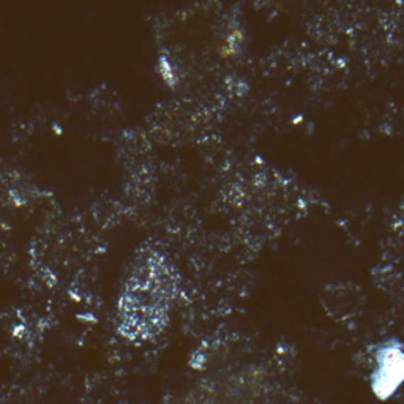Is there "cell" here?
<instances>
[{
	"instance_id": "cell-1",
	"label": "cell",
	"mask_w": 404,
	"mask_h": 404,
	"mask_svg": "<svg viewBox=\"0 0 404 404\" xmlns=\"http://www.w3.org/2000/svg\"><path fill=\"white\" fill-rule=\"evenodd\" d=\"M404 382V347L387 344L374 355L371 388L379 398L392 396Z\"/></svg>"
}]
</instances>
